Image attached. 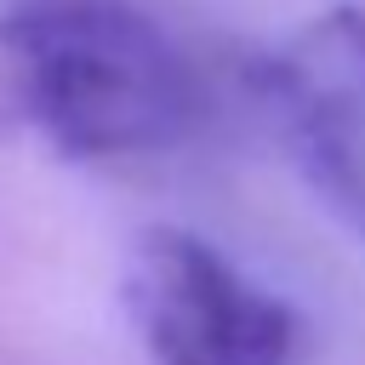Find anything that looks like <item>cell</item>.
Returning a JSON list of instances; mask_svg holds the SVG:
<instances>
[{"mask_svg":"<svg viewBox=\"0 0 365 365\" xmlns=\"http://www.w3.org/2000/svg\"><path fill=\"white\" fill-rule=\"evenodd\" d=\"M194 120L182 51L120 0H46L0 17V131L29 125L63 160L165 148Z\"/></svg>","mask_w":365,"mask_h":365,"instance_id":"1","label":"cell"},{"mask_svg":"<svg viewBox=\"0 0 365 365\" xmlns=\"http://www.w3.org/2000/svg\"><path fill=\"white\" fill-rule=\"evenodd\" d=\"M120 302L154 365H291L297 354V314L188 228L131 240Z\"/></svg>","mask_w":365,"mask_h":365,"instance_id":"2","label":"cell"},{"mask_svg":"<svg viewBox=\"0 0 365 365\" xmlns=\"http://www.w3.org/2000/svg\"><path fill=\"white\" fill-rule=\"evenodd\" d=\"M262 103L314 194L365 228V11L331 6L262 63Z\"/></svg>","mask_w":365,"mask_h":365,"instance_id":"3","label":"cell"}]
</instances>
